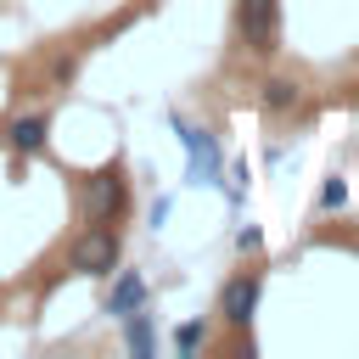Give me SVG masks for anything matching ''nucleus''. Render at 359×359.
I'll list each match as a JSON object with an SVG mask.
<instances>
[{
    "label": "nucleus",
    "instance_id": "obj_7",
    "mask_svg": "<svg viewBox=\"0 0 359 359\" xmlns=\"http://www.w3.org/2000/svg\"><path fill=\"white\" fill-rule=\"evenodd\" d=\"M180 140H185V151H191V180H213V174H219V146H213V135L180 123Z\"/></svg>",
    "mask_w": 359,
    "mask_h": 359
},
{
    "label": "nucleus",
    "instance_id": "obj_9",
    "mask_svg": "<svg viewBox=\"0 0 359 359\" xmlns=\"http://www.w3.org/2000/svg\"><path fill=\"white\" fill-rule=\"evenodd\" d=\"M123 342H129L135 353H151V342H157V337H151V320H146V309L123 320Z\"/></svg>",
    "mask_w": 359,
    "mask_h": 359
},
{
    "label": "nucleus",
    "instance_id": "obj_8",
    "mask_svg": "<svg viewBox=\"0 0 359 359\" xmlns=\"http://www.w3.org/2000/svg\"><path fill=\"white\" fill-rule=\"evenodd\" d=\"M297 101H303L297 79H269V84H264V107H269V112H286V107H297Z\"/></svg>",
    "mask_w": 359,
    "mask_h": 359
},
{
    "label": "nucleus",
    "instance_id": "obj_10",
    "mask_svg": "<svg viewBox=\"0 0 359 359\" xmlns=\"http://www.w3.org/2000/svg\"><path fill=\"white\" fill-rule=\"evenodd\" d=\"M202 342H208V325H202V320H185V325L174 331V348H180V353H196Z\"/></svg>",
    "mask_w": 359,
    "mask_h": 359
},
{
    "label": "nucleus",
    "instance_id": "obj_2",
    "mask_svg": "<svg viewBox=\"0 0 359 359\" xmlns=\"http://www.w3.org/2000/svg\"><path fill=\"white\" fill-rule=\"evenodd\" d=\"M118 230L112 224H84L79 230V241L67 247V275H90V280H101V275H112L118 269Z\"/></svg>",
    "mask_w": 359,
    "mask_h": 359
},
{
    "label": "nucleus",
    "instance_id": "obj_6",
    "mask_svg": "<svg viewBox=\"0 0 359 359\" xmlns=\"http://www.w3.org/2000/svg\"><path fill=\"white\" fill-rule=\"evenodd\" d=\"M101 309H107L112 320L140 314V309H146V275H140V269H118V280H112V292H107Z\"/></svg>",
    "mask_w": 359,
    "mask_h": 359
},
{
    "label": "nucleus",
    "instance_id": "obj_5",
    "mask_svg": "<svg viewBox=\"0 0 359 359\" xmlns=\"http://www.w3.org/2000/svg\"><path fill=\"white\" fill-rule=\"evenodd\" d=\"M45 140H50V112H22V118L6 123V146H11L17 157L45 151Z\"/></svg>",
    "mask_w": 359,
    "mask_h": 359
},
{
    "label": "nucleus",
    "instance_id": "obj_4",
    "mask_svg": "<svg viewBox=\"0 0 359 359\" xmlns=\"http://www.w3.org/2000/svg\"><path fill=\"white\" fill-rule=\"evenodd\" d=\"M258 297H264V280H258V275H236V280H224V292H219V314H224V325H252Z\"/></svg>",
    "mask_w": 359,
    "mask_h": 359
},
{
    "label": "nucleus",
    "instance_id": "obj_11",
    "mask_svg": "<svg viewBox=\"0 0 359 359\" xmlns=\"http://www.w3.org/2000/svg\"><path fill=\"white\" fill-rule=\"evenodd\" d=\"M342 202H348V185L331 174V180H325V191H320V208H342Z\"/></svg>",
    "mask_w": 359,
    "mask_h": 359
},
{
    "label": "nucleus",
    "instance_id": "obj_3",
    "mask_svg": "<svg viewBox=\"0 0 359 359\" xmlns=\"http://www.w3.org/2000/svg\"><path fill=\"white\" fill-rule=\"evenodd\" d=\"M236 28H241L247 50L269 56L275 50V34H280V0H241L236 6Z\"/></svg>",
    "mask_w": 359,
    "mask_h": 359
},
{
    "label": "nucleus",
    "instance_id": "obj_1",
    "mask_svg": "<svg viewBox=\"0 0 359 359\" xmlns=\"http://www.w3.org/2000/svg\"><path fill=\"white\" fill-rule=\"evenodd\" d=\"M123 208H129V185H123V168H118V163L95 168V174L79 185V213H84V224H112Z\"/></svg>",
    "mask_w": 359,
    "mask_h": 359
}]
</instances>
